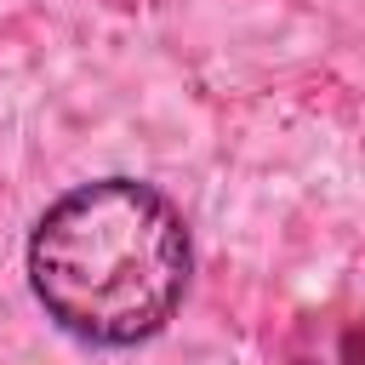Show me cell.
Returning a JSON list of instances; mask_svg holds the SVG:
<instances>
[{
  "instance_id": "obj_1",
  "label": "cell",
  "mask_w": 365,
  "mask_h": 365,
  "mask_svg": "<svg viewBox=\"0 0 365 365\" xmlns=\"http://www.w3.org/2000/svg\"><path fill=\"white\" fill-rule=\"evenodd\" d=\"M194 274L182 211L137 177H97L57 194L29 234L40 308L91 348H137L171 325Z\"/></svg>"
}]
</instances>
